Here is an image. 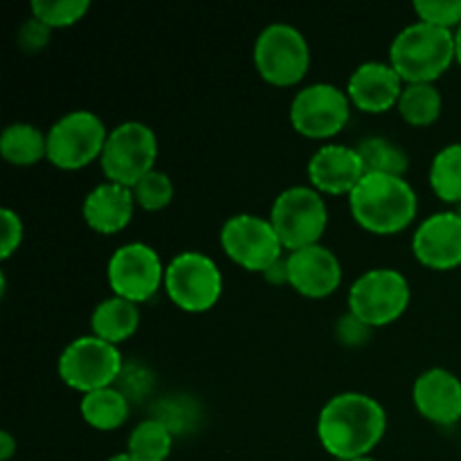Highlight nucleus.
Masks as SVG:
<instances>
[{"mask_svg":"<svg viewBox=\"0 0 461 461\" xmlns=\"http://www.w3.org/2000/svg\"><path fill=\"white\" fill-rule=\"evenodd\" d=\"M156 131L140 120H126L111 129L99 165L106 180L133 187L149 171L156 169Z\"/></svg>","mask_w":461,"mask_h":461,"instance_id":"nucleus-6","label":"nucleus"},{"mask_svg":"<svg viewBox=\"0 0 461 461\" xmlns=\"http://www.w3.org/2000/svg\"><path fill=\"white\" fill-rule=\"evenodd\" d=\"M151 417L165 423L174 432V437L185 435V432H192L198 426L201 405H198L196 399L187 394H169L153 405Z\"/></svg>","mask_w":461,"mask_h":461,"instance_id":"nucleus-27","label":"nucleus"},{"mask_svg":"<svg viewBox=\"0 0 461 461\" xmlns=\"http://www.w3.org/2000/svg\"><path fill=\"white\" fill-rule=\"evenodd\" d=\"M349 210L367 232L396 234L417 216L419 196L403 176L365 174L349 194Z\"/></svg>","mask_w":461,"mask_h":461,"instance_id":"nucleus-2","label":"nucleus"},{"mask_svg":"<svg viewBox=\"0 0 461 461\" xmlns=\"http://www.w3.org/2000/svg\"><path fill=\"white\" fill-rule=\"evenodd\" d=\"M351 461H378V459L369 457V455H367V457H358V459H351Z\"/></svg>","mask_w":461,"mask_h":461,"instance_id":"nucleus-39","label":"nucleus"},{"mask_svg":"<svg viewBox=\"0 0 461 461\" xmlns=\"http://www.w3.org/2000/svg\"><path fill=\"white\" fill-rule=\"evenodd\" d=\"M412 297L408 277L396 268H369L351 284L349 313L372 329L385 327L405 313Z\"/></svg>","mask_w":461,"mask_h":461,"instance_id":"nucleus-10","label":"nucleus"},{"mask_svg":"<svg viewBox=\"0 0 461 461\" xmlns=\"http://www.w3.org/2000/svg\"><path fill=\"white\" fill-rule=\"evenodd\" d=\"M396 108L408 124L430 126L439 120L444 97L435 84H405Z\"/></svg>","mask_w":461,"mask_h":461,"instance_id":"nucleus-25","label":"nucleus"},{"mask_svg":"<svg viewBox=\"0 0 461 461\" xmlns=\"http://www.w3.org/2000/svg\"><path fill=\"white\" fill-rule=\"evenodd\" d=\"M153 385H156V374L151 372L149 365L140 363V360H124L115 387L131 403H140L142 399H147L153 392Z\"/></svg>","mask_w":461,"mask_h":461,"instance_id":"nucleus-30","label":"nucleus"},{"mask_svg":"<svg viewBox=\"0 0 461 461\" xmlns=\"http://www.w3.org/2000/svg\"><path fill=\"white\" fill-rule=\"evenodd\" d=\"M174 448V432L158 419L140 421L126 439V453L135 461H167Z\"/></svg>","mask_w":461,"mask_h":461,"instance_id":"nucleus-24","label":"nucleus"},{"mask_svg":"<svg viewBox=\"0 0 461 461\" xmlns=\"http://www.w3.org/2000/svg\"><path fill=\"white\" fill-rule=\"evenodd\" d=\"M363 160L365 174H387V176H403L410 167L408 153L401 144L385 135H367L354 144Z\"/></svg>","mask_w":461,"mask_h":461,"instance_id":"nucleus-23","label":"nucleus"},{"mask_svg":"<svg viewBox=\"0 0 461 461\" xmlns=\"http://www.w3.org/2000/svg\"><path fill=\"white\" fill-rule=\"evenodd\" d=\"M106 461H135V459L131 457V455L126 453V450H124V453H115V455H111V457H108Z\"/></svg>","mask_w":461,"mask_h":461,"instance_id":"nucleus-38","label":"nucleus"},{"mask_svg":"<svg viewBox=\"0 0 461 461\" xmlns=\"http://www.w3.org/2000/svg\"><path fill=\"white\" fill-rule=\"evenodd\" d=\"M0 232H3L0 234V257L9 259L21 248L23 234H25L21 214L14 212L12 207H3L0 210Z\"/></svg>","mask_w":461,"mask_h":461,"instance_id":"nucleus-32","label":"nucleus"},{"mask_svg":"<svg viewBox=\"0 0 461 461\" xmlns=\"http://www.w3.org/2000/svg\"><path fill=\"white\" fill-rule=\"evenodd\" d=\"M257 72L273 86H295L311 66L306 36L291 23H270L257 34L252 45Z\"/></svg>","mask_w":461,"mask_h":461,"instance_id":"nucleus-5","label":"nucleus"},{"mask_svg":"<svg viewBox=\"0 0 461 461\" xmlns=\"http://www.w3.org/2000/svg\"><path fill=\"white\" fill-rule=\"evenodd\" d=\"M336 336L342 345L360 347L369 340V336H372V327L365 324L363 320L356 318L354 313H345L336 322Z\"/></svg>","mask_w":461,"mask_h":461,"instance_id":"nucleus-34","label":"nucleus"},{"mask_svg":"<svg viewBox=\"0 0 461 461\" xmlns=\"http://www.w3.org/2000/svg\"><path fill=\"white\" fill-rule=\"evenodd\" d=\"M165 291L178 309L187 313H203L221 300L223 275L210 255L185 250L167 264Z\"/></svg>","mask_w":461,"mask_h":461,"instance_id":"nucleus-9","label":"nucleus"},{"mask_svg":"<svg viewBox=\"0 0 461 461\" xmlns=\"http://www.w3.org/2000/svg\"><path fill=\"white\" fill-rule=\"evenodd\" d=\"M30 9L32 16L57 30L81 21L90 9V0H32Z\"/></svg>","mask_w":461,"mask_h":461,"instance_id":"nucleus-29","label":"nucleus"},{"mask_svg":"<svg viewBox=\"0 0 461 461\" xmlns=\"http://www.w3.org/2000/svg\"><path fill=\"white\" fill-rule=\"evenodd\" d=\"M135 207L138 205H135L133 189L106 180L86 194L81 214L95 232L115 234L131 223Z\"/></svg>","mask_w":461,"mask_h":461,"instance_id":"nucleus-19","label":"nucleus"},{"mask_svg":"<svg viewBox=\"0 0 461 461\" xmlns=\"http://www.w3.org/2000/svg\"><path fill=\"white\" fill-rule=\"evenodd\" d=\"M122 367L124 356L120 347L102 340L95 333L68 342L57 363L59 378L81 394L115 385Z\"/></svg>","mask_w":461,"mask_h":461,"instance_id":"nucleus-7","label":"nucleus"},{"mask_svg":"<svg viewBox=\"0 0 461 461\" xmlns=\"http://www.w3.org/2000/svg\"><path fill=\"white\" fill-rule=\"evenodd\" d=\"M455 52H457V61L461 66V25L455 30Z\"/></svg>","mask_w":461,"mask_h":461,"instance_id":"nucleus-37","label":"nucleus"},{"mask_svg":"<svg viewBox=\"0 0 461 461\" xmlns=\"http://www.w3.org/2000/svg\"><path fill=\"white\" fill-rule=\"evenodd\" d=\"M50 34H52V27H48L43 21H39V18L30 16L27 21L21 23V27H18L16 41L18 45H21V50L36 54L50 43Z\"/></svg>","mask_w":461,"mask_h":461,"instance_id":"nucleus-33","label":"nucleus"},{"mask_svg":"<svg viewBox=\"0 0 461 461\" xmlns=\"http://www.w3.org/2000/svg\"><path fill=\"white\" fill-rule=\"evenodd\" d=\"M311 187L320 194H331L349 196L356 185L365 178V167L360 160L356 147L349 144H322L318 151L311 156L306 165Z\"/></svg>","mask_w":461,"mask_h":461,"instance_id":"nucleus-16","label":"nucleus"},{"mask_svg":"<svg viewBox=\"0 0 461 461\" xmlns=\"http://www.w3.org/2000/svg\"><path fill=\"white\" fill-rule=\"evenodd\" d=\"M108 133L111 131L97 113L75 108L48 129V160L59 169H84L102 158Z\"/></svg>","mask_w":461,"mask_h":461,"instance_id":"nucleus-8","label":"nucleus"},{"mask_svg":"<svg viewBox=\"0 0 461 461\" xmlns=\"http://www.w3.org/2000/svg\"><path fill=\"white\" fill-rule=\"evenodd\" d=\"M165 270L156 248L142 241H131L117 248L106 266L108 286L113 295L142 304L165 286Z\"/></svg>","mask_w":461,"mask_h":461,"instance_id":"nucleus-13","label":"nucleus"},{"mask_svg":"<svg viewBox=\"0 0 461 461\" xmlns=\"http://www.w3.org/2000/svg\"><path fill=\"white\" fill-rule=\"evenodd\" d=\"M18 450V441L14 439L12 432H0V461H9Z\"/></svg>","mask_w":461,"mask_h":461,"instance_id":"nucleus-36","label":"nucleus"},{"mask_svg":"<svg viewBox=\"0 0 461 461\" xmlns=\"http://www.w3.org/2000/svg\"><path fill=\"white\" fill-rule=\"evenodd\" d=\"M414 408L437 426H453L461 419V378L444 367L419 374L412 387Z\"/></svg>","mask_w":461,"mask_h":461,"instance_id":"nucleus-17","label":"nucleus"},{"mask_svg":"<svg viewBox=\"0 0 461 461\" xmlns=\"http://www.w3.org/2000/svg\"><path fill=\"white\" fill-rule=\"evenodd\" d=\"M390 66L405 84H435L457 61L455 30L414 21L390 43Z\"/></svg>","mask_w":461,"mask_h":461,"instance_id":"nucleus-3","label":"nucleus"},{"mask_svg":"<svg viewBox=\"0 0 461 461\" xmlns=\"http://www.w3.org/2000/svg\"><path fill=\"white\" fill-rule=\"evenodd\" d=\"M405 81L390 61H365L347 81L349 102L363 113H385L399 104Z\"/></svg>","mask_w":461,"mask_h":461,"instance_id":"nucleus-18","label":"nucleus"},{"mask_svg":"<svg viewBox=\"0 0 461 461\" xmlns=\"http://www.w3.org/2000/svg\"><path fill=\"white\" fill-rule=\"evenodd\" d=\"M430 187L444 203H461V142L446 144L430 162Z\"/></svg>","mask_w":461,"mask_h":461,"instance_id":"nucleus-26","label":"nucleus"},{"mask_svg":"<svg viewBox=\"0 0 461 461\" xmlns=\"http://www.w3.org/2000/svg\"><path fill=\"white\" fill-rule=\"evenodd\" d=\"M140 327V306L124 297L111 295L99 302L90 313V329L97 338L120 345L126 342Z\"/></svg>","mask_w":461,"mask_h":461,"instance_id":"nucleus-20","label":"nucleus"},{"mask_svg":"<svg viewBox=\"0 0 461 461\" xmlns=\"http://www.w3.org/2000/svg\"><path fill=\"white\" fill-rule=\"evenodd\" d=\"M349 115L351 102L347 90L329 81H315L300 88L288 108L293 129L311 140L338 135L349 122Z\"/></svg>","mask_w":461,"mask_h":461,"instance_id":"nucleus-12","label":"nucleus"},{"mask_svg":"<svg viewBox=\"0 0 461 461\" xmlns=\"http://www.w3.org/2000/svg\"><path fill=\"white\" fill-rule=\"evenodd\" d=\"M412 252L432 270L461 266V212L446 210L426 216L412 234Z\"/></svg>","mask_w":461,"mask_h":461,"instance_id":"nucleus-14","label":"nucleus"},{"mask_svg":"<svg viewBox=\"0 0 461 461\" xmlns=\"http://www.w3.org/2000/svg\"><path fill=\"white\" fill-rule=\"evenodd\" d=\"M0 153L16 167H32L48 158V133L30 122H14L0 135Z\"/></svg>","mask_w":461,"mask_h":461,"instance_id":"nucleus-21","label":"nucleus"},{"mask_svg":"<svg viewBox=\"0 0 461 461\" xmlns=\"http://www.w3.org/2000/svg\"><path fill=\"white\" fill-rule=\"evenodd\" d=\"M288 286L300 295L320 300L338 291L342 282V264L331 248L322 243L288 252Z\"/></svg>","mask_w":461,"mask_h":461,"instance_id":"nucleus-15","label":"nucleus"},{"mask_svg":"<svg viewBox=\"0 0 461 461\" xmlns=\"http://www.w3.org/2000/svg\"><path fill=\"white\" fill-rule=\"evenodd\" d=\"M264 277L268 279L270 284H288V264H286V257H282V259L277 261V264L270 266L268 270L264 273Z\"/></svg>","mask_w":461,"mask_h":461,"instance_id":"nucleus-35","label":"nucleus"},{"mask_svg":"<svg viewBox=\"0 0 461 461\" xmlns=\"http://www.w3.org/2000/svg\"><path fill=\"white\" fill-rule=\"evenodd\" d=\"M135 205L142 207L144 212H160L174 198V180L169 178L167 171L153 169L144 176L140 183H135L133 187Z\"/></svg>","mask_w":461,"mask_h":461,"instance_id":"nucleus-28","label":"nucleus"},{"mask_svg":"<svg viewBox=\"0 0 461 461\" xmlns=\"http://www.w3.org/2000/svg\"><path fill=\"white\" fill-rule=\"evenodd\" d=\"M221 248L241 268L261 273L284 257V243L270 219L259 214H234L221 225Z\"/></svg>","mask_w":461,"mask_h":461,"instance_id":"nucleus-11","label":"nucleus"},{"mask_svg":"<svg viewBox=\"0 0 461 461\" xmlns=\"http://www.w3.org/2000/svg\"><path fill=\"white\" fill-rule=\"evenodd\" d=\"M79 412L95 430H117L129 419L131 401L115 385H111L81 396Z\"/></svg>","mask_w":461,"mask_h":461,"instance_id":"nucleus-22","label":"nucleus"},{"mask_svg":"<svg viewBox=\"0 0 461 461\" xmlns=\"http://www.w3.org/2000/svg\"><path fill=\"white\" fill-rule=\"evenodd\" d=\"M268 219L284 248L293 252L320 243L329 223V207L311 185H291L277 194Z\"/></svg>","mask_w":461,"mask_h":461,"instance_id":"nucleus-4","label":"nucleus"},{"mask_svg":"<svg viewBox=\"0 0 461 461\" xmlns=\"http://www.w3.org/2000/svg\"><path fill=\"white\" fill-rule=\"evenodd\" d=\"M385 430V408L363 392H340L320 410V444L331 457L340 461L367 457L383 439Z\"/></svg>","mask_w":461,"mask_h":461,"instance_id":"nucleus-1","label":"nucleus"},{"mask_svg":"<svg viewBox=\"0 0 461 461\" xmlns=\"http://www.w3.org/2000/svg\"><path fill=\"white\" fill-rule=\"evenodd\" d=\"M414 14L419 21L430 25L457 30L461 25V0H414Z\"/></svg>","mask_w":461,"mask_h":461,"instance_id":"nucleus-31","label":"nucleus"}]
</instances>
